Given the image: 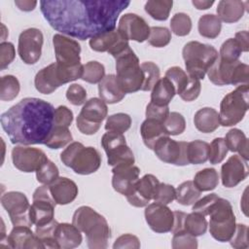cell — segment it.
<instances>
[{"label":"cell","instance_id":"61","mask_svg":"<svg viewBox=\"0 0 249 249\" xmlns=\"http://www.w3.org/2000/svg\"><path fill=\"white\" fill-rule=\"evenodd\" d=\"M114 249L119 248H132V249H138L140 248V241L136 235L125 233L121 236H119L116 241L113 244Z\"/></svg>","mask_w":249,"mask_h":249},{"label":"cell","instance_id":"11","mask_svg":"<svg viewBox=\"0 0 249 249\" xmlns=\"http://www.w3.org/2000/svg\"><path fill=\"white\" fill-rule=\"evenodd\" d=\"M107 114L106 103L98 97H92L86 101L79 113L76 119L77 128L83 134L92 135L98 131Z\"/></svg>","mask_w":249,"mask_h":249},{"label":"cell","instance_id":"46","mask_svg":"<svg viewBox=\"0 0 249 249\" xmlns=\"http://www.w3.org/2000/svg\"><path fill=\"white\" fill-rule=\"evenodd\" d=\"M131 125V118L125 113H117L110 115L106 119L105 129L107 131H115L124 133Z\"/></svg>","mask_w":249,"mask_h":249},{"label":"cell","instance_id":"22","mask_svg":"<svg viewBox=\"0 0 249 249\" xmlns=\"http://www.w3.org/2000/svg\"><path fill=\"white\" fill-rule=\"evenodd\" d=\"M89 44L91 50L99 53L107 52L113 57H116L120 53L129 47L128 41L116 28L90 38Z\"/></svg>","mask_w":249,"mask_h":249},{"label":"cell","instance_id":"49","mask_svg":"<svg viewBox=\"0 0 249 249\" xmlns=\"http://www.w3.org/2000/svg\"><path fill=\"white\" fill-rule=\"evenodd\" d=\"M164 129L167 135H179L185 131L186 121L185 118L178 112H170L163 122Z\"/></svg>","mask_w":249,"mask_h":249},{"label":"cell","instance_id":"53","mask_svg":"<svg viewBox=\"0 0 249 249\" xmlns=\"http://www.w3.org/2000/svg\"><path fill=\"white\" fill-rule=\"evenodd\" d=\"M197 239L196 236L186 231H179L173 233L171 246L173 249H196L197 248Z\"/></svg>","mask_w":249,"mask_h":249},{"label":"cell","instance_id":"1","mask_svg":"<svg viewBox=\"0 0 249 249\" xmlns=\"http://www.w3.org/2000/svg\"><path fill=\"white\" fill-rule=\"evenodd\" d=\"M129 4L128 0H42L40 9L54 30L84 41L115 29Z\"/></svg>","mask_w":249,"mask_h":249},{"label":"cell","instance_id":"10","mask_svg":"<svg viewBox=\"0 0 249 249\" xmlns=\"http://www.w3.org/2000/svg\"><path fill=\"white\" fill-rule=\"evenodd\" d=\"M206 74L209 81L216 86L246 85L249 79V66L239 60L229 62L218 56Z\"/></svg>","mask_w":249,"mask_h":249},{"label":"cell","instance_id":"45","mask_svg":"<svg viewBox=\"0 0 249 249\" xmlns=\"http://www.w3.org/2000/svg\"><path fill=\"white\" fill-rule=\"evenodd\" d=\"M141 70L143 72V85L141 90L148 91L152 90L153 87L160 78V71L159 66L152 61H145L141 65Z\"/></svg>","mask_w":249,"mask_h":249},{"label":"cell","instance_id":"25","mask_svg":"<svg viewBox=\"0 0 249 249\" xmlns=\"http://www.w3.org/2000/svg\"><path fill=\"white\" fill-rule=\"evenodd\" d=\"M7 247L15 249L26 248H45L42 241L33 233L30 227L14 226L13 230L6 237Z\"/></svg>","mask_w":249,"mask_h":249},{"label":"cell","instance_id":"47","mask_svg":"<svg viewBox=\"0 0 249 249\" xmlns=\"http://www.w3.org/2000/svg\"><path fill=\"white\" fill-rule=\"evenodd\" d=\"M35 172L37 181L43 185H50L59 177L57 166L50 160H46Z\"/></svg>","mask_w":249,"mask_h":249},{"label":"cell","instance_id":"19","mask_svg":"<svg viewBox=\"0 0 249 249\" xmlns=\"http://www.w3.org/2000/svg\"><path fill=\"white\" fill-rule=\"evenodd\" d=\"M144 215L148 226L153 231L157 233L171 231L174 224V213L166 205L158 202L148 204Z\"/></svg>","mask_w":249,"mask_h":249},{"label":"cell","instance_id":"60","mask_svg":"<svg viewBox=\"0 0 249 249\" xmlns=\"http://www.w3.org/2000/svg\"><path fill=\"white\" fill-rule=\"evenodd\" d=\"M219 196L216 194H210L207 195L205 196H203L202 198L197 199L194 204H193V211L194 212H197L202 214L203 216H207L208 214V210L211 207V205L217 200Z\"/></svg>","mask_w":249,"mask_h":249},{"label":"cell","instance_id":"8","mask_svg":"<svg viewBox=\"0 0 249 249\" xmlns=\"http://www.w3.org/2000/svg\"><path fill=\"white\" fill-rule=\"evenodd\" d=\"M209 231L212 237L220 242L230 241L235 231V216L228 199L218 197L208 210Z\"/></svg>","mask_w":249,"mask_h":249},{"label":"cell","instance_id":"39","mask_svg":"<svg viewBox=\"0 0 249 249\" xmlns=\"http://www.w3.org/2000/svg\"><path fill=\"white\" fill-rule=\"evenodd\" d=\"M207 227L208 223L205 216L200 213L193 211L192 213L187 214L184 219L183 230L196 237L203 235L207 231Z\"/></svg>","mask_w":249,"mask_h":249},{"label":"cell","instance_id":"40","mask_svg":"<svg viewBox=\"0 0 249 249\" xmlns=\"http://www.w3.org/2000/svg\"><path fill=\"white\" fill-rule=\"evenodd\" d=\"M200 194L201 192L195 186L193 181H185L177 187L175 199L178 203L188 206L199 199Z\"/></svg>","mask_w":249,"mask_h":249},{"label":"cell","instance_id":"58","mask_svg":"<svg viewBox=\"0 0 249 249\" xmlns=\"http://www.w3.org/2000/svg\"><path fill=\"white\" fill-rule=\"evenodd\" d=\"M16 50L11 42H1L0 44V69L4 70L15 59Z\"/></svg>","mask_w":249,"mask_h":249},{"label":"cell","instance_id":"5","mask_svg":"<svg viewBox=\"0 0 249 249\" xmlns=\"http://www.w3.org/2000/svg\"><path fill=\"white\" fill-rule=\"evenodd\" d=\"M182 56L185 60L187 74L192 78L203 80L208 69L218 58L219 53L211 45L191 41L184 46Z\"/></svg>","mask_w":249,"mask_h":249},{"label":"cell","instance_id":"41","mask_svg":"<svg viewBox=\"0 0 249 249\" xmlns=\"http://www.w3.org/2000/svg\"><path fill=\"white\" fill-rule=\"evenodd\" d=\"M164 77H166L173 84L175 91L179 96H181L185 92L192 80V77H190L179 66H172L168 68L165 72Z\"/></svg>","mask_w":249,"mask_h":249},{"label":"cell","instance_id":"24","mask_svg":"<svg viewBox=\"0 0 249 249\" xmlns=\"http://www.w3.org/2000/svg\"><path fill=\"white\" fill-rule=\"evenodd\" d=\"M112 173L113 189L125 196L131 190L134 182L139 178L140 169L133 164H120L113 167Z\"/></svg>","mask_w":249,"mask_h":249},{"label":"cell","instance_id":"12","mask_svg":"<svg viewBox=\"0 0 249 249\" xmlns=\"http://www.w3.org/2000/svg\"><path fill=\"white\" fill-rule=\"evenodd\" d=\"M101 145L107 155V162L110 166L120 164L131 165L135 159L132 151L127 146L124 133L108 131L102 135Z\"/></svg>","mask_w":249,"mask_h":249},{"label":"cell","instance_id":"33","mask_svg":"<svg viewBox=\"0 0 249 249\" xmlns=\"http://www.w3.org/2000/svg\"><path fill=\"white\" fill-rule=\"evenodd\" d=\"M225 142L229 151L238 153L240 157L248 160V139L241 129H230L225 136Z\"/></svg>","mask_w":249,"mask_h":249},{"label":"cell","instance_id":"38","mask_svg":"<svg viewBox=\"0 0 249 249\" xmlns=\"http://www.w3.org/2000/svg\"><path fill=\"white\" fill-rule=\"evenodd\" d=\"M173 6L172 0H149L145 3V12L156 20H166Z\"/></svg>","mask_w":249,"mask_h":249},{"label":"cell","instance_id":"28","mask_svg":"<svg viewBox=\"0 0 249 249\" xmlns=\"http://www.w3.org/2000/svg\"><path fill=\"white\" fill-rule=\"evenodd\" d=\"M98 94L99 98L108 104L118 103L122 101L125 95L114 74L106 75L98 84Z\"/></svg>","mask_w":249,"mask_h":249},{"label":"cell","instance_id":"20","mask_svg":"<svg viewBox=\"0 0 249 249\" xmlns=\"http://www.w3.org/2000/svg\"><path fill=\"white\" fill-rule=\"evenodd\" d=\"M150 29L151 27L142 17L132 13L122 16L118 24V31L125 40H132L138 43L148 39Z\"/></svg>","mask_w":249,"mask_h":249},{"label":"cell","instance_id":"21","mask_svg":"<svg viewBox=\"0 0 249 249\" xmlns=\"http://www.w3.org/2000/svg\"><path fill=\"white\" fill-rule=\"evenodd\" d=\"M159 183V179L153 174H145L142 178H138L125 196L127 201L134 207H146L153 199Z\"/></svg>","mask_w":249,"mask_h":249},{"label":"cell","instance_id":"64","mask_svg":"<svg viewBox=\"0 0 249 249\" xmlns=\"http://www.w3.org/2000/svg\"><path fill=\"white\" fill-rule=\"evenodd\" d=\"M192 4L197 10H207L214 4V1L213 0H203V1H201V0H193Z\"/></svg>","mask_w":249,"mask_h":249},{"label":"cell","instance_id":"32","mask_svg":"<svg viewBox=\"0 0 249 249\" xmlns=\"http://www.w3.org/2000/svg\"><path fill=\"white\" fill-rule=\"evenodd\" d=\"M176 94L173 84L166 78H160L156 85L152 89L151 102L160 106H168Z\"/></svg>","mask_w":249,"mask_h":249},{"label":"cell","instance_id":"16","mask_svg":"<svg viewBox=\"0 0 249 249\" xmlns=\"http://www.w3.org/2000/svg\"><path fill=\"white\" fill-rule=\"evenodd\" d=\"M187 145L188 142L175 141L169 136H163L155 144L153 150L161 161L184 166L190 164L187 157Z\"/></svg>","mask_w":249,"mask_h":249},{"label":"cell","instance_id":"57","mask_svg":"<svg viewBox=\"0 0 249 249\" xmlns=\"http://www.w3.org/2000/svg\"><path fill=\"white\" fill-rule=\"evenodd\" d=\"M73 112L66 106L60 105L54 109L53 125H61L69 127L73 122Z\"/></svg>","mask_w":249,"mask_h":249},{"label":"cell","instance_id":"29","mask_svg":"<svg viewBox=\"0 0 249 249\" xmlns=\"http://www.w3.org/2000/svg\"><path fill=\"white\" fill-rule=\"evenodd\" d=\"M246 4L240 0H221L216 9L217 17L226 23L236 22L243 17Z\"/></svg>","mask_w":249,"mask_h":249},{"label":"cell","instance_id":"4","mask_svg":"<svg viewBox=\"0 0 249 249\" xmlns=\"http://www.w3.org/2000/svg\"><path fill=\"white\" fill-rule=\"evenodd\" d=\"M62 163L77 174L89 175L101 165V155L93 147H85L81 142H71L60 154Z\"/></svg>","mask_w":249,"mask_h":249},{"label":"cell","instance_id":"62","mask_svg":"<svg viewBox=\"0 0 249 249\" xmlns=\"http://www.w3.org/2000/svg\"><path fill=\"white\" fill-rule=\"evenodd\" d=\"M234 39L238 43L242 52H248L249 51V34H248V31L242 30V31L236 32L235 36H234Z\"/></svg>","mask_w":249,"mask_h":249},{"label":"cell","instance_id":"37","mask_svg":"<svg viewBox=\"0 0 249 249\" xmlns=\"http://www.w3.org/2000/svg\"><path fill=\"white\" fill-rule=\"evenodd\" d=\"M209 144L202 140L188 142L187 157L190 164H200L208 160Z\"/></svg>","mask_w":249,"mask_h":249},{"label":"cell","instance_id":"15","mask_svg":"<svg viewBox=\"0 0 249 249\" xmlns=\"http://www.w3.org/2000/svg\"><path fill=\"white\" fill-rule=\"evenodd\" d=\"M44 36L38 28H27L18 36V53L25 64H35L41 57Z\"/></svg>","mask_w":249,"mask_h":249},{"label":"cell","instance_id":"44","mask_svg":"<svg viewBox=\"0 0 249 249\" xmlns=\"http://www.w3.org/2000/svg\"><path fill=\"white\" fill-rule=\"evenodd\" d=\"M105 77L104 65L98 61L91 60L83 65L81 79L89 84H99Z\"/></svg>","mask_w":249,"mask_h":249},{"label":"cell","instance_id":"2","mask_svg":"<svg viewBox=\"0 0 249 249\" xmlns=\"http://www.w3.org/2000/svg\"><path fill=\"white\" fill-rule=\"evenodd\" d=\"M53 113L48 101L25 97L1 115V126L13 144H44L53 124Z\"/></svg>","mask_w":249,"mask_h":249},{"label":"cell","instance_id":"23","mask_svg":"<svg viewBox=\"0 0 249 249\" xmlns=\"http://www.w3.org/2000/svg\"><path fill=\"white\" fill-rule=\"evenodd\" d=\"M248 160L239 155H233L221 167V180L226 188H233L246 179L249 173Z\"/></svg>","mask_w":249,"mask_h":249},{"label":"cell","instance_id":"50","mask_svg":"<svg viewBox=\"0 0 249 249\" xmlns=\"http://www.w3.org/2000/svg\"><path fill=\"white\" fill-rule=\"evenodd\" d=\"M148 43L155 48H163L171 40V32L164 26H153L150 29Z\"/></svg>","mask_w":249,"mask_h":249},{"label":"cell","instance_id":"35","mask_svg":"<svg viewBox=\"0 0 249 249\" xmlns=\"http://www.w3.org/2000/svg\"><path fill=\"white\" fill-rule=\"evenodd\" d=\"M198 33L205 38L215 39L219 36L222 29L220 18L213 14H206L199 18L197 23Z\"/></svg>","mask_w":249,"mask_h":249},{"label":"cell","instance_id":"48","mask_svg":"<svg viewBox=\"0 0 249 249\" xmlns=\"http://www.w3.org/2000/svg\"><path fill=\"white\" fill-rule=\"evenodd\" d=\"M171 31L177 36H186L192 30V19L188 14L176 13L170 20Z\"/></svg>","mask_w":249,"mask_h":249},{"label":"cell","instance_id":"34","mask_svg":"<svg viewBox=\"0 0 249 249\" xmlns=\"http://www.w3.org/2000/svg\"><path fill=\"white\" fill-rule=\"evenodd\" d=\"M73 140V136L68 129V127L61 125H53L52 127L51 132L46 138L44 145L50 149H60L70 144Z\"/></svg>","mask_w":249,"mask_h":249},{"label":"cell","instance_id":"13","mask_svg":"<svg viewBox=\"0 0 249 249\" xmlns=\"http://www.w3.org/2000/svg\"><path fill=\"white\" fill-rule=\"evenodd\" d=\"M33 203L30 205V220L35 226H42L50 223L54 217V207L56 205L53 198L48 185L38 187L32 196Z\"/></svg>","mask_w":249,"mask_h":249},{"label":"cell","instance_id":"36","mask_svg":"<svg viewBox=\"0 0 249 249\" xmlns=\"http://www.w3.org/2000/svg\"><path fill=\"white\" fill-rule=\"evenodd\" d=\"M193 182L200 192L212 191L219 184V174L215 168H204L196 173Z\"/></svg>","mask_w":249,"mask_h":249},{"label":"cell","instance_id":"17","mask_svg":"<svg viewBox=\"0 0 249 249\" xmlns=\"http://www.w3.org/2000/svg\"><path fill=\"white\" fill-rule=\"evenodd\" d=\"M53 45L56 63L64 67H74L81 64V46L76 40L63 34H54Z\"/></svg>","mask_w":249,"mask_h":249},{"label":"cell","instance_id":"18","mask_svg":"<svg viewBox=\"0 0 249 249\" xmlns=\"http://www.w3.org/2000/svg\"><path fill=\"white\" fill-rule=\"evenodd\" d=\"M48 160L45 152L38 148L22 145L16 146L12 150L14 166L25 173L36 171Z\"/></svg>","mask_w":249,"mask_h":249},{"label":"cell","instance_id":"54","mask_svg":"<svg viewBox=\"0 0 249 249\" xmlns=\"http://www.w3.org/2000/svg\"><path fill=\"white\" fill-rule=\"evenodd\" d=\"M176 196V189L169 184L159 183L156 188L153 199L155 202L167 205L171 203Z\"/></svg>","mask_w":249,"mask_h":249},{"label":"cell","instance_id":"52","mask_svg":"<svg viewBox=\"0 0 249 249\" xmlns=\"http://www.w3.org/2000/svg\"><path fill=\"white\" fill-rule=\"evenodd\" d=\"M228 147L226 145L225 139L217 137L212 140L209 144V156L208 160L212 164H218L224 160L228 154Z\"/></svg>","mask_w":249,"mask_h":249},{"label":"cell","instance_id":"7","mask_svg":"<svg viewBox=\"0 0 249 249\" xmlns=\"http://www.w3.org/2000/svg\"><path fill=\"white\" fill-rule=\"evenodd\" d=\"M117 80L124 93H132L141 90L143 85V72L139 58L130 47H127L116 57Z\"/></svg>","mask_w":249,"mask_h":249},{"label":"cell","instance_id":"27","mask_svg":"<svg viewBox=\"0 0 249 249\" xmlns=\"http://www.w3.org/2000/svg\"><path fill=\"white\" fill-rule=\"evenodd\" d=\"M55 241L58 249H73L81 245L83 236L81 231L73 224L58 223L55 230Z\"/></svg>","mask_w":249,"mask_h":249},{"label":"cell","instance_id":"26","mask_svg":"<svg viewBox=\"0 0 249 249\" xmlns=\"http://www.w3.org/2000/svg\"><path fill=\"white\" fill-rule=\"evenodd\" d=\"M50 193L56 204L66 205L71 203L78 196V186L67 177H58L54 182L48 185Z\"/></svg>","mask_w":249,"mask_h":249},{"label":"cell","instance_id":"9","mask_svg":"<svg viewBox=\"0 0 249 249\" xmlns=\"http://www.w3.org/2000/svg\"><path fill=\"white\" fill-rule=\"evenodd\" d=\"M249 108V85H239L226 94L220 103V125L232 126L240 123Z\"/></svg>","mask_w":249,"mask_h":249},{"label":"cell","instance_id":"59","mask_svg":"<svg viewBox=\"0 0 249 249\" xmlns=\"http://www.w3.org/2000/svg\"><path fill=\"white\" fill-rule=\"evenodd\" d=\"M169 107L168 106H160L153 102H150L146 107V118L155 119L160 122H164L167 116L169 115Z\"/></svg>","mask_w":249,"mask_h":249},{"label":"cell","instance_id":"55","mask_svg":"<svg viewBox=\"0 0 249 249\" xmlns=\"http://www.w3.org/2000/svg\"><path fill=\"white\" fill-rule=\"evenodd\" d=\"M231 246L235 249L248 248V227L244 224H236L233 235L230 240Z\"/></svg>","mask_w":249,"mask_h":249},{"label":"cell","instance_id":"3","mask_svg":"<svg viewBox=\"0 0 249 249\" xmlns=\"http://www.w3.org/2000/svg\"><path fill=\"white\" fill-rule=\"evenodd\" d=\"M72 224L86 234L89 248H107L111 237L110 227L107 220L93 208L87 205L77 208L72 217Z\"/></svg>","mask_w":249,"mask_h":249},{"label":"cell","instance_id":"14","mask_svg":"<svg viewBox=\"0 0 249 249\" xmlns=\"http://www.w3.org/2000/svg\"><path fill=\"white\" fill-rule=\"evenodd\" d=\"M1 204L9 214L14 226L31 227L33 225L29 215L30 204L23 193L12 191L3 194Z\"/></svg>","mask_w":249,"mask_h":249},{"label":"cell","instance_id":"51","mask_svg":"<svg viewBox=\"0 0 249 249\" xmlns=\"http://www.w3.org/2000/svg\"><path fill=\"white\" fill-rule=\"evenodd\" d=\"M241 53H242V51H241L238 43L235 41V39L229 38L222 44V46L220 48L219 57L222 60L233 62V61L238 60V58L241 55Z\"/></svg>","mask_w":249,"mask_h":249},{"label":"cell","instance_id":"43","mask_svg":"<svg viewBox=\"0 0 249 249\" xmlns=\"http://www.w3.org/2000/svg\"><path fill=\"white\" fill-rule=\"evenodd\" d=\"M20 85L17 77L13 75H5L1 77L0 84V99L2 101H11L15 99L19 92Z\"/></svg>","mask_w":249,"mask_h":249},{"label":"cell","instance_id":"31","mask_svg":"<svg viewBox=\"0 0 249 249\" xmlns=\"http://www.w3.org/2000/svg\"><path fill=\"white\" fill-rule=\"evenodd\" d=\"M194 124L200 132L211 133L220 126L219 113L214 108L203 107L196 112Z\"/></svg>","mask_w":249,"mask_h":249},{"label":"cell","instance_id":"30","mask_svg":"<svg viewBox=\"0 0 249 249\" xmlns=\"http://www.w3.org/2000/svg\"><path fill=\"white\" fill-rule=\"evenodd\" d=\"M140 134L147 148L153 150L155 144L163 136H168L163 123L155 119L146 118L140 126Z\"/></svg>","mask_w":249,"mask_h":249},{"label":"cell","instance_id":"6","mask_svg":"<svg viewBox=\"0 0 249 249\" xmlns=\"http://www.w3.org/2000/svg\"><path fill=\"white\" fill-rule=\"evenodd\" d=\"M82 74V63L74 67H64L53 62L37 72L34 78V85L40 93L50 94L62 85L81 79Z\"/></svg>","mask_w":249,"mask_h":249},{"label":"cell","instance_id":"42","mask_svg":"<svg viewBox=\"0 0 249 249\" xmlns=\"http://www.w3.org/2000/svg\"><path fill=\"white\" fill-rule=\"evenodd\" d=\"M57 225H58V222L53 219L48 224H45L42 226H36L35 233L39 237V239L42 241L45 248L58 249V245L55 241V230Z\"/></svg>","mask_w":249,"mask_h":249},{"label":"cell","instance_id":"63","mask_svg":"<svg viewBox=\"0 0 249 249\" xmlns=\"http://www.w3.org/2000/svg\"><path fill=\"white\" fill-rule=\"evenodd\" d=\"M16 6L24 12L33 11L37 5V1H30V0H16Z\"/></svg>","mask_w":249,"mask_h":249},{"label":"cell","instance_id":"56","mask_svg":"<svg viewBox=\"0 0 249 249\" xmlns=\"http://www.w3.org/2000/svg\"><path fill=\"white\" fill-rule=\"evenodd\" d=\"M66 98L75 106L83 105L87 101V90L79 84H72L66 90Z\"/></svg>","mask_w":249,"mask_h":249}]
</instances>
